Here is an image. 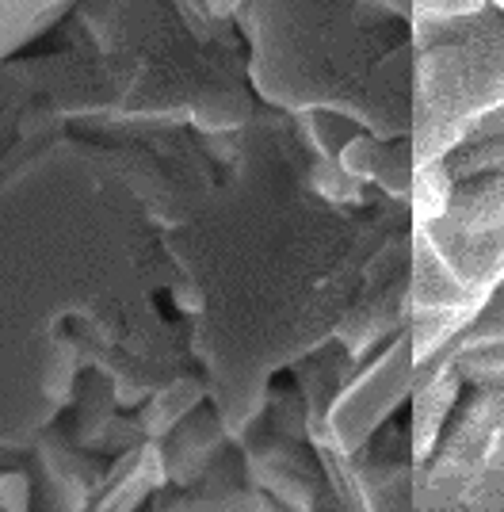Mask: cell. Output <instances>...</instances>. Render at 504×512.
<instances>
[{"instance_id":"6da1fadb","label":"cell","mask_w":504,"mask_h":512,"mask_svg":"<svg viewBox=\"0 0 504 512\" xmlns=\"http://www.w3.org/2000/svg\"><path fill=\"white\" fill-rule=\"evenodd\" d=\"M378 157H382V146H378L375 138L359 134V138H352V142L344 146V153H340V172L352 176V180H367V176H375Z\"/></svg>"}]
</instances>
